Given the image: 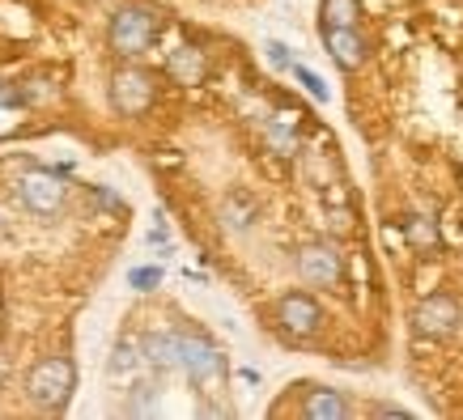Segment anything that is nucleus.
I'll use <instances>...</instances> for the list:
<instances>
[{
	"mask_svg": "<svg viewBox=\"0 0 463 420\" xmlns=\"http://www.w3.org/2000/svg\"><path fill=\"white\" fill-rule=\"evenodd\" d=\"M111 102L115 111L128 115V119H137L154 107V77L145 69H119L111 77Z\"/></svg>",
	"mask_w": 463,
	"mask_h": 420,
	"instance_id": "39448f33",
	"label": "nucleus"
},
{
	"mask_svg": "<svg viewBox=\"0 0 463 420\" xmlns=\"http://www.w3.org/2000/svg\"><path fill=\"white\" fill-rule=\"evenodd\" d=\"M277 319H281V327L289 336H315L323 314H319V302L310 294H285L277 302Z\"/></svg>",
	"mask_w": 463,
	"mask_h": 420,
	"instance_id": "6e6552de",
	"label": "nucleus"
},
{
	"mask_svg": "<svg viewBox=\"0 0 463 420\" xmlns=\"http://www.w3.org/2000/svg\"><path fill=\"white\" fill-rule=\"evenodd\" d=\"M22 102V89L14 81H0V107H17Z\"/></svg>",
	"mask_w": 463,
	"mask_h": 420,
	"instance_id": "aec40b11",
	"label": "nucleus"
},
{
	"mask_svg": "<svg viewBox=\"0 0 463 420\" xmlns=\"http://www.w3.org/2000/svg\"><path fill=\"white\" fill-rule=\"evenodd\" d=\"M268 60L277 64V69H289L294 60H289V51H285V42H268Z\"/></svg>",
	"mask_w": 463,
	"mask_h": 420,
	"instance_id": "6ab92c4d",
	"label": "nucleus"
},
{
	"mask_svg": "<svg viewBox=\"0 0 463 420\" xmlns=\"http://www.w3.org/2000/svg\"><path fill=\"white\" fill-rule=\"evenodd\" d=\"M323 30V47L332 51V60H336L345 72L362 69L365 64V39L357 34V26H319Z\"/></svg>",
	"mask_w": 463,
	"mask_h": 420,
	"instance_id": "1a4fd4ad",
	"label": "nucleus"
},
{
	"mask_svg": "<svg viewBox=\"0 0 463 420\" xmlns=\"http://www.w3.org/2000/svg\"><path fill=\"white\" fill-rule=\"evenodd\" d=\"M289 72H294L298 81L307 85V94H310V98H319V102H327V98H332V89L323 85V77H315V72H310V69H302V64H289Z\"/></svg>",
	"mask_w": 463,
	"mask_h": 420,
	"instance_id": "dca6fc26",
	"label": "nucleus"
},
{
	"mask_svg": "<svg viewBox=\"0 0 463 420\" xmlns=\"http://www.w3.org/2000/svg\"><path fill=\"white\" fill-rule=\"evenodd\" d=\"M408 238H412V247H438V229L430 217H412L408 221Z\"/></svg>",
	"mask_w": 463,
	"mask_h": 420,
	"instance_id": "2eb2a0df",
	"label": "nucleus"
},
{
	"mask_svg": "<svg viewBox=\"0 0 463 420\" xmlns=\"http://www.w3.org/2000/svg\"><path fill=\"white\" fill-rule=\"evenodd\" d=\"M357 17H362L357 0H323L319 26H357Z\"/></svg>",
	"mask_w": 463,
	"mask_h": 420,
	"instance_id": "f8f14e48",
	"label": "nucleus"
},
{
	"mask_svg": "<svg viewBox=\"0 0 463 420\" xmlns=\"http://www.w3.org/2000/svg\"><path fill=\"white\" fill-rule=\"evenodd\" d=\"M374 412H379V416H400V420H408V416H412V412H404V407H392V404L374 407Z\"/></svg>",
	"mask_w": 463,
	"mask_h": 420,
	"instance_id": "412c9836",
	"label": "nucleus"
},
{
	"mask_svg": "<svg viewBox=\"0 0 463 420\" xmlns=\"http://www.w3.org/2000/svg\"><path fill=\"white\" fill-rule=\"evenodd\" d=\"M175 365H179L196 387H209L225 374V357L213 349L204 336H187V331H175Z\"/></svg>",
	"mask_w": 463,
	"mask_h": 420,
	"instance_id": "7ed1b4c3",
	"label": "nucleus"
},
{
	"mask_svg": "<svg viewBox=\"0 0 463 420\" xmlns=\"http://www.w3.org/2000/svg\"><path fill=\"white\" fill-rule=\"evenodd\" d=\"M412 322H417V331H425V336H450V331H459V302L450 294L425 297L421 306H417V314H412Z\"/></svg>",
	"mask_w": 463,
	"mask_h": 420,
	"instance_id": "0eeeda50",
	"label": "nucleus"
},
{
	"mask_svg": "<svg viewBox=\"0 0 463 420\" xmlns=\"http://www.w3.org/2000/svg\"><path fill=\"white\" fill-rule=\"evenodd\" d=\"M302 416L307 420H349L353 404L340 391H332V387H315V391L307 395V404H302Z\"/></svg>",
	"mask_w": 463,
	"mask_h": 420,
	"instance_id": "9d476101",
	"label": "nucleus"
},
{
	"mask_svg": "<svg viewBox=\"0 0 463 420\" xmlns=\"http://www.w3.org/2000/svg\"><path fill=\"white\" fill-rule=\"evenodd\" d=\"M141 357L154 369H175V331H157V336H145Z\"/></svg>",
	"mask_w": 463,
	"mask_h": 420,
	"instance_id": "9b49d317",
	"label": "nucleus"
},
{
	"mask_svg": "<svg viewBox=\"0 0 463 420\" xmlns=\"http://www.w3.org/2000/svg\"><path fill=\"white\" fill-rule=\"evenodd\" d=\"M154 34H157V17L149 14V9H141V5H124V9L111 17L115 56H128V60L145 56V51H149V42H154Z\"/></svg>",
	"mask_w": 463,
	"mask_h": 420,
	"instance_id": "f03ea898",
	"label": "nucleus"
},
{
	"mask_svg": "<svg viewBox=\"0 0 463 420\" xmlns=\"http://www.w3.org/2000/svg\"><path fill=\"white\" fill-rule=\"evenodd\" d=\"M17 196L26 204L30 212H39V217H56L64 209V200H69V187L60 174L52 170H26L22 179H17Z\"/></svg>",
	"mask_w": 463,
	"mask_h": 420,
	"instance_id": "20e7f679",
	"label": "nucleus"
},
{
	"mask_svg": "<svg viewBox=\"0 0 463 420\" xmlns=\"http://www.w3.org/2000/svg\"><path fill=\"white\" fill-rule=\"evenodd\" d=\"M137 365H141V352H137V344H132V340H124V344L115 349V357H111V374H115V378H128Z\"/></svg>",
	"mask_w": 463,
	"mask_h": 420,
	"instance_id": "4468645a",
	"label": "nucleus"
},
{
	"mask_svg": "<svg viewBox=\"0 0 463 420\" xmlns=\"http://www.w3.org/2000/svg\"><path fill=\"white\" fill-rule=\"evenodd\" d=\"M340 255L336 247H327V242H310V247H302V255H298V276L307 280V285H315V289H332V285H340Z\"/></svg>",
	"mask_w": 463,
	"mask_h": 420,
	"instance_id": "423d86ee",
	"label": "nucleus"
},
{
	"mask_svg": "<svg viewBox=\"0 0 463 420\" xmlns=\"http://www.w3.org/2000/svg\"><path fill=\"white\" fill-rule=\"evenodd\" d=\"M170 72H175L179 81L196 85L200 77H204V56H200L196 47H183V51H175V56H170Z\"/></svg>",
	"mask_w": 463,
	"mask_h": 420,
	"instance_id": "ddd939ff",
	"label": "nucleus"
},
{
	"mask_svg": "<svg viewBox=\"0 0 463 420\" xmlns=\"http://www.w3.org/2000/svg\"><path fill=\"white\" fill-rule=\"evenodd\" d=\"M285 124H289V119H277V124H268V140H272V145H277L281 154H294L298 140H294V132H285Z\"/></svg>",
	"mask_w": 463,
	"mask_h": 420,
	"instance_id": "a211bd4d",
	"label": "nucleus"
},
{
	"mask_svg": "<svg viewBox=\"0 0 463 420\" xmlns=\"http://www.w3.org/2000/svg\"><path fill=\"white\" fill-rule=\"evenodd\" d=\"M72 391H77V365L69 357H47V361H39L30 369L26 378L30 404H39L43 412H64Z\"/></svg>",
	"mask_w": 463,
	"mask_h": 420,
	"instance_id": "f257e3e1",
	"label": "nucleus"
},
{
	"mask_svg": "<svg viewBox=\"0 0 463 420\" xmlns=\"http://www.w3.org/2000/svg\"><path fill=\"white\" fill-rule=\"evenodd\" d=\"M128 285H132V289H141V294H149V289H157V285H162V267H132V272H128Z\"/></svg>",
	"mask_w": 463,
	"mask_h": 420,
	"instance_id": "f3484780",
	"label": "nucleus"
}]
</instances>
